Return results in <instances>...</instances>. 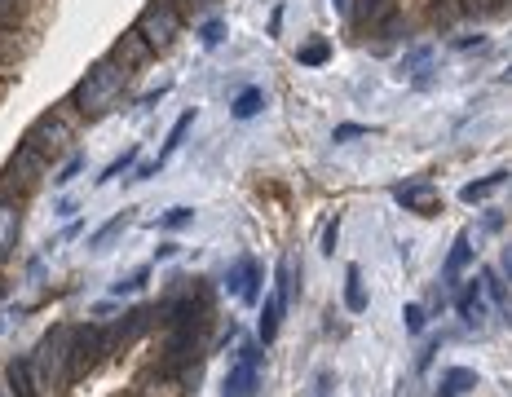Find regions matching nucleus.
Here are the masks:
<instances>
[{"label": "nucleus", "instance_id": "obj_1", "mask_svg": "<svg viewBox=\"0 0 512 397\" xmlns=\"http://www.w3.org/2000/svg\"><path fill=\"white\" fill-rule=\"evenodd\" d=\"M128 71L124 62H115L111 53L106 58H98L89 71H84V80L76 84V93H71V106H76V115L80 120H98V115L106 111H115V102L124 98V89H128Z\"/></svg>", "mask_w": 512, "mask_h": 397}, {"label": "nucleus", "instance_id": "obj_2", "mask_svg": "<svg viewBox=\"0 0 512 397\" xmlns=\"http://www.w3.org/2000/svg\"><path fill=\"white\" fill-rule=\"evenodd\" d=\"M67 349H71V323H53L45 336L36 340V349L27 353L31 371H36L40 389L49 397H62L71 384V371H67Z\"/></svg>", "mask_w": 512, "mask_h": 397}, {"label": "nucleus", "instance_id": "obj_3", "mask_svg": "<svg viewBox=\"0 0 512 397\" xmlns=\"http://www.w3.org/2000/svg\"><path fill=\"white\" fill-rule=\"evenodd\" d=\"M76 128H80L76 106H71V102H58V106H49L45 115H36V120L27 124L23 146L40 150L45 159H58L62 150H71V142H76Z\"/></svg>", "mask_w": 512, "mask_h": 397}, {"label": "nucleus", "instance_id": "obj_4", "mask_svg": "<svg viewBox=\"0 0 512 397\" xmlns=\"http://www.w3.org/2000/svg\"><path fill=\"white\" fill-rule=\"evenodd\" d=\"M133 31L151 45L155 58H164V53L177 45V36H181V9L173 5V0H151V5L137 14Z\"/></svg>", "mask_w": 512, "mask_h": 397}, {"label": "nucleus", "instance_id": "obj_5", "mask_svg": "<svg viewBox=\"0 0 512 397\" xmlns=\"http://www.w3.org/2000/svg\"><path fill=\"white\" fill-rule=\"evenodd\" d=\"M102 358H111V336H106V327H102V323H80V327H71V349H67L71 384L98 371Z\"/></svg>", "mask_w": 512, "mask_h": 397}, {"label": "nucleus", "instance_id": "obj_6", "mask_svg": "<svg viewBox=\"0 0 512 397\" xmlns=\"http://www.w3.org/2000/svg\"><path fill=\"white\" fill-rule=\"evenodd\" d=\"M287 305H292V261H279L274 270V292L261 296V323H256V345L270 349L283 331V318H287Z\"/></svg>", "mask_w": 512, "mask_h": 397}, {"label": "nucleus", "instance_id": "obj_7", "mask_svg": "<svg viewBox=\"0 0 512 397\" xmlns=\"http://www.w3.org/2000/svg\"><path fill=\"white\" fill-rule=\"evenodd\" d=\"M49 164L53 159H45L40 150L18 146L14 159L5 164V173H0V190H9V195H18V199H31L49 181Z\"/></svg>", "mask_w": 512, "mask_h": 397}, {"label": "nucleus", "instance_id": "obj_8", "mask_svg": "<svg viewBox=\"0 0 512 397\" xmlns=\"http://www.w3.org/2000/svg\"><path fill=\"white\" fill-rule=\"evenodd\" d=\"M261 362H265V353L256 340L234 349L226 380H221V397H256V389H261Z\"/></svg>", "mask_w": 512, "mask_h": 397}, {"label": "nucleus", "instance_id": "obj_9", "mask_svg": "<svg viewBox=\"0 0 512 397\" xmlns=\"http://www.w3.org/2000/svg\"><path fill=\"white\" fill-rule=\"evenodd\" d=\"M226 292L239 300L243 309H256L261 305V296H265V270H261V261L256 256H239V261L226 270Z\"/></svg>", "mask_w": 512, "mask_h": 397}, {"label": "nucleus", "instance_id": "obj_10", "mask_svg": "<svg viewBox=\"0 0 512 397\" xmlns=\"http://www.w3.org/2000/svg\"><path fill=\"white\" fill-rule=\"evenodd\" d=\"M455 287H460V292H455V314H460V323L473 327V331H482L486 318H490V300H486L482 278H460Z\"/></svg>", "mask_w": 512, "mask_h": 397}, {"label": "nucleus", "instance_id": "obj_11", "mask_svg": "<svg viewBox=\"0 0 512 397\" xmlns=\"http://www.w3.org/2000/svg\"><path fill=\"white\" fill-rule=\"evenodd\" d=\"M151 327H155V305H133V309H128V314L120 318V323L106 327V336H111V353L133 349Z\"/></svg>", "mask_w": 512, "mask_h": 397}, {"label": "nucleus", "instance_id": "obj_12", "mask_svg": "<svg viewBox=\"0 0 512 397\" xmlns=\"http://www.w3.org/2000/svg\"><path fill=\"white\" fill-rule=\"evenodd\" d=\"M393 199L402 203V212H415V217H437V212H442V195H437V186L424 177L393 186Z\"/></svg>", "mask_w": 512, "mask_h": 397}, {"label": "nucleus", "instance_id": "obj_13", "mask_svg": "<svg viewBox=\"0 0 512 397\" xmlns=\"http://www.w3.org/2000/svg\"><path fill=\"white\" fill-rule=\"evenodd\" d=\"M23 208H27V199L0 190V270H5L9 256H14V248H18V234H23Z\"/></svg>", "mask_w": 512, "mask_h": 397}, {"label": "nucleus", "instance_id": "obj_14", "mask_svg": "<svg viewBox=\"0 0 512 397\" xmlns=\"http://www.w3.org/2000/svg\"><path fill=\"white\" fill-rule=\"evenodd\" d=\"M402 0H367V5L354 9V31H371V36H384L398 23Z\"/></svg>", "mask_w": 512, "mask_h": 397}, {"label": "nucleus", "instance_id": "obj_15", "mask_svg": "<svg viewBox=\"0 0 512 397\" xmlns=\"http://www.w3.org/2000/svg\"><path fill=\"white\" fill-rule=\"evenodd\" d=\"M186 384L190 380H181V375H168V371H159V367H146L133 380V393L137 397H186Z\"/></svg>", "mask_w": 512, "mask_h": 397}, {"label": "nucleus", "instance_id": "obj_16", "mask_svg": "<svg viewBox=\"0 0 512 397\" xmlns=\"http://www.w3.org/2000/svg\"><path fill=\"white\" fill-rule=\"evenodd\" d=\"M111 58H115V62H124V67H128V71H142V67H151V62H155V53H151V45H146V40H142V36H137V31H133V27H128V31H124V36H120V40H115Z\"/></svg>", "mask_w": 512, "mask_h": 397}, {"label": "nucleus", "instance_id": "obj_17", "mask_svg": "<svg viewBox=\"0 0 512 397\" xmlns=\"http://www.w3.org/2000/svg\"><path fill=\"white\" fill-rule=\"evenodd\" d=\"M468 261H473V234L460 230V234H455V243H451V256H446V265H442V283L446 287L460 283L464 270H468Z\"/></svg>", "mask_w": 512, "mask_h": 397}, {"label": "nucleus", "instance_id": "obj_18", "mask_svg": "<svg viewBox=\"0 0 512 397\" xmlns=\"http://www.w3.org/2000/svg\"><path fill=\"white\" fill-rule=\"evenodd\" d=\"M5 384H9V393H14V397H49L45 389H40V380H36V371H31L27 358L9 362V367H5Z\"/></svg>", "mask_w": 512, "mask_h": 397}, {"label": "nucleus", "instance_id": "obj_19", "mask_svg": "<svg viewBox=\"0 0 512 397\" xmlns=\"http://www.w3.org/2000/svg\"><path fill=\"white\" fill-rule=\"evenodd\" d=\"M195 120H199V111H195V106H190V111H181V115H177V124L168 128V137H164V150H159V159H155L159 168H164L168 159H173L177 150H181V142H186V133H190V128H195Z\"/></svg>", "mask_w": 512, "mask_h": 397}, {"label": "nucleus", "instance_id": "obj_20", "mask_svg": "<svg viewBox=\"0 0 512 397\" xmlns=\"http://www.w3.org/2000/svg\"><path fill=\"white\" fill-rule=\"evenodd\" d=\"M473 389H477L473 367H451V371H442V380H437V397H464Z\"/></svg>", "mask_w": 512, "mask_h": 397}, {"label": "nucleus", "instance_id": "obj_21", "mask_svg": "<svg viewBox=\"0 0 512 397\" xmlns=\"http://www.w3.org/2000/svg\"><path fill=\"white\" fill-rule=\"evenodd\" d=\"M128 225H133V208L115 212V217H111V221H106V225H102V230H93L89 248H93V252H106V248H111V243H115V239H120V234L128 230Z\"/></svg>", "mask_w": 512, "mask_h": 397}, {"label": "nucleus", "instance_id": "obj_22", "mask_svg": "<svg viewBox=\"0 0 512 397\" xmlns=\"http://www.w3.org/2000/svg\"><path fill=\"white\" fill-rule=\"evenodd\" d=\"M508 186V173L499 168V173H490V177H482V181H468V186L460 190V199L464 203H482V199H490L495 190H504Z\"/></svg>", "mask_w": 512, "mask_h": 397}, {"label": "nucleus", "instance_id": "obj_23", "mask_svg": "<svg viewBox=\"0 0 512 397\" xmlns=\"http://www.w3.org/2000/svg\"><path fill=\"white\" fill-rule=\"evenodd\" d=\"M345 309L349 314H367V283H362L358 265H349L345 270Z\"/></svg>", "mask_w": 512, "mask_h": 397}, {"label": "nucleus", "instance_id": "obj_24", "mask_svg": "<svg viewBox=\"0 0 512 397\" xmlns=\"http://www.w3.org/2000/svg\"><path fill=\"white\" fill-rule=\"evenodd\" d=\"M429 23L433 27H460L464 23V0H433L429 5Z\"/></svg>", "mask_w": 512, "mask_h": 397}, {"label": "nucleus", "instance_id": "obj_25", "mask_svg": "<svg viewBox=\"0 0 512 397\" xmlns=\"http://www.w3.org/2000/svg\"><path fill=\"white\" fill-rule=\"evenodd\" d=\"M151 274H155V265H137L133 274L115 278V283H111V300H120V296H137L146 283H151Z\"/></svg>", "mask_w": 512, "mask_h": 397}, {"label": "nucleus", "instance_id": "obj_26", "mask_svg": "<svg viewBox=\"0 0 512 397\" xmlns=\"http://www.w3.org/2000/svg\"><path fill=\"white\" fill-rule=\"evenodd\" d=\"M261 106H265V93H261V84H248V89L234 98L230 106V115L234 120H252V115H261Z\"/></svg>", "mask_w": 512, "mask_h": 397}, {"label": "nucleus", "instance_id": "obj_27", "mask_svg": "<svg viewBox=\"0 0 512 397\" xmlns=\"http://www.w3.org/2000/svg\"><path fill=\"white\" fill-rule=\"evenodd\" d=\"M296 62H301V67H323V62H332V40H309V45L296 49Z\"/></svg>", "mask_w": 512, "mask_h": 397}, {"label": "nucleus", "instance_id": "obj_28", "mask_svg": "<svg viewBox=\"0 0 512 397\" xmlns=\"http://www.w3.org/2000/svg\"><path fill=\"white\" fill-rule=\"evenodd\" d=\"M80 173H84V155H80V150H71L67 164H62L58 173H49V181H53V186H71V181H76Z\"/></svg>", "mask_w": 512, "mask_h": 397}, {"label": "nucleus", "instance_id": "obj_29", "mask_svg": "<svg viewBox=\"0 0 512 397\" xmlns=\"http://www.w3.org/2000/svg\"><path fill=\"white\" fill-rule=\"evenodd\" d=\"M133 164H137V146H128V150H124V155H120V159H115V164H111V168H106V173L98 177V186H106V181H120V177H124V173H128V168H133Z\"/></svg>", "mask_w": 512, "mask_h": 397}, {"label": "nucleus", "instance_id": "obj_30", "mask_svg": "<svg viewBox=\"0 0 512 397\" xmlns=\"http://www.w3.org/2000/svg\"><path fill=\"white\" fill-rule=\"evenodd\" d=\"M27 5H31V0H0V23H5V27H18V18L27 14Z\"/></svg>", "mask_w": 512, "mask_h": 397}, {"label": "nucleus", "instance_id": "obj_31", "mask_svg": "<svg viewBox=\"0 0 512 397\" xmlns=\"http://www.w3.org/2000/svg\"><path fill=\"white\" fill-rule=\"evenodd\" d=\"M14 36H18L14 27H5V31H0V75H9V71H5V67H9V58H18V45H14Z\"/></svg>", "mask_w": 512, "mask_h": 397}, {"label": "nucleus", "instance_id": "obj_32", "mask_svg": "<svg viewBox=\"0 0 512 397\" xmlns=\"http://www.w3.org/2000/svg\"><path fill=\"white\" fill-rule=\"evenodd\" d=\"M199 40H204V49H217L221 40H226V23H221V18H208L204 31H199Z\"/></svg>", "mask_w": 512, "mask_h": 397}, {"label": "nucleus", "instance_id": "obj_33", "mask_svg": "<svg viewBox=\"0 0 512 397\" xmlns=\"http://www.w3.org/2000/svg\"><path fill=\"white\" fill-rule=\"evenodd\" d=\"M190 221H195L190 208H168L164 217H159V230H181V225H190Z\"/></svg>", "mask_w": 512, "mask_h": 397}, {"label": "nucleus", "instance_id": "obj_34", "mask_svg": "<svg viewBox=\"0 0 512 397\" xmlns=\"http://www.w3.org/2000/svg\"><path fill=\"white\" fill-rule=\"evenodd\" d=\"M402 318H407V331H411V336H420L424 323H429V309H424V305H407V309H402Z\"/></svg>", "mask_w": 512, "mask_h": 397}, {"label": "nucleus", "instance_id": "obj_35", "mask_svg": "<svg viewBox=\"0 0 512 397\" xmlns=\"http://www.w3.org/2000/svg\"><path fill=\"white\" fill-rule=\"evenodd\" d=\"M367 133H376V128H367V124H340V128H332V142H354V137H367Z\"/></svg>", "mask_w": 512, "mask_h": 397}, {"label": "nucleus", "instance_id": "obj_36", "mask_svg": "<svg viewBox=\"0 0 512 397\" xmlns=\"http://www.w3.org/2000/svg\"><path fill=\"white\" fill-rule=\"evenodd\" d=\"M332 389H336V375L332 371H318L314 384H309V397H332Z\"/></svg>", "mask_w": 512, "mask_h": 397}, {"label": "nucleus", "instance_id": "obj_37", "mask_svg": "<svg viewBox=\"0 0 512 397\" xmlns=\"http://www.w3.org/2000/svg\"><path fill=\"white\" fill-rule=\"evenodd\" d=\"M336 239H340V217H332L327 221V230H323V256L336 252Z\"/></svg>", "mask_w": 512, "mask_h": 397}, {"label": "nucleus", "instance_id": "obj_38", "mask_svg": "<svg viewBox=\"0 0 512 397\" xmlns=\"http://www.w3.org/2000/svg\"><path fill=\"white\" fill-rule=\"evenodd\" d=\"M455 49H486V36L473 31V36H455Z\"/></svg>", "mask_w": 512, "mask_h": 397}, {"label": "nucleus", "instance_id": "obj_39", "mask_svg": "<svg viewBox=\"0 0 512 397\" xmlns=\"http://www.w3.org/2000/svg\"><path fill=\"white\" fill-rule=\"evenodd\" d=\"M173 5L181 9V14H186V9H212L217 0H173Z\"/></svg>", "mask_w": 512, "mask_h": 397}, {"label": "nucleus", "instance_id": "obj_40", "mask_svg": "<svg viewBox=\"0 0 512 397\" xmlns=\"http://www.w3.org/2000/svg\"><path fill=\"white\" fill-rule=\"evenodd\" d=\"M437 345H442V340H433V345H424V353H420V371H424V367H429V362H433V353H437Z\"/></svg>", "mask_w": 512, "mask_h": 397}, {"label": "nucleus", "instance_id": "obj_41", "mask_svg": "<svg viewBox=\"0 0 512 397\" xmlns=\"http://www.w3.org/2000/svg\"><path fill=\"white\" fill-rule=\"evenodd\" d=\"M155 173H159V164H142V168H137V177H133V181H151Z\"/></svg>", "mask_w": 512, "mask_h": 397}, {"label": "nucleus", "instance_id": "obj_42", "mask_svg": "<svg viewBox=\"0 0 512 397\" xmlns=\"http://www.w3.org/2000/svg\"><path fill=\"white\" fill-rule=\"evenodd\" d=\"M173 256H177V243H164V248L155 252V261H173Z\"/></svg>", "mask_w": 512, "mask_h": 397}, {"label": "nucleus", "instance_id": "obj_43", "mask_svg": "<svg viewBox=\"0 0 512 397\" xmlns=\"http://www.w3.org/2000/svg\"><path fill=\"white\" fill-rule=\"evenodd\" d=\"M164 93H168V84H164V89H155V93H146V98H142V106H155V102H164Z\"/></svg>", "mask_w": 512, "mask_h": 397}, {"label": "nucleus", "instance_id": "obj_44", "mask_svg": "<svg viewBox=\"0 0 512 397\" xmlns=\"http://www.w3.org/2000/svg\"><path fill=\"white\" fill-rule=\"evenodd\" d=\"M80 230H84V221H71V225H67V230H62V243H67V239H76V234H80Z\"/></svg>", "mask_w": 512, "mask_h": 397}, {"label": "nucleus", "instance_id": "obj_45", "mask_svg": "<svg viewBox=\"0 0 512 397\" xmlns=\"http://www.w3.org/2000/svg\"><path fill=\"white\" fill-rule=\"evenodd\" d=\"M9 296V283H5V278H0V300H5Z\"/></svg>", "mask_w": 512, "mask_h": 397}, {"label": "nucleus", "instance_id": "obj_46", "mask_svg": "<svg viewBox=\"0 0 512 397\" xmlns=\"http://www.w3.org/2000/svg\"><path fill=\"white\" fill-rule=\"evenodd\" d=\"M0 397H14V393H9V384H5V380H0Z\"/></svg>", "mask_w": 512, "mask_h": 397}, {"label": "nucleus", "instance_id": "obj_47", "mask_svg": "<svg viewBox=\"0 0 512 397\" xmlns=\"http://www.w3.org/2000/svg\"><path fill=\"white\" fill-rule=\"evenodd\" d=\"M349 5H367V0H349Z\"/></svg>", "mask_w": 512, "mask_h": 397}, {"label": "nucleus", "instance_id": "obj_48", "mask_svg": "<svg viewBox=\"0 0 512 397\" xmlns=\"http://www.w3.org/2000/svg\"><path fill=\"white\" fill-rule=\"evenodd\" d=\"M120 397H137V393H133V389H128V393H120Z\"/></svg>", "mask_w": 512, "mask_h": 397}, {"label": "nucleus", "instance_id": "obj_49", "mask_svg": "<svg viewBox=\"0 0 512 397\" xmlns=\"http://www.w3.org/2000/svg\"><path fill=\"white\" fill-rule=\"evenodd\" d=\"M0 89H5V75H0Z\"/></svg>", "mask_w": 512, "mask_h": 397}]
</instances>
